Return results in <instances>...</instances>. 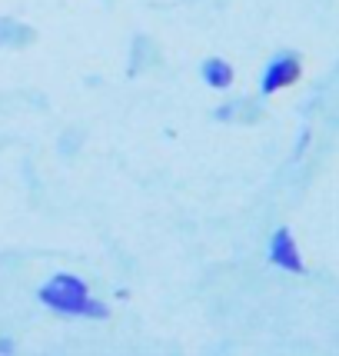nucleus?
I'll return each mask as SVG.
<instances>
[{"mask_svg":"<svg viewBox=\"0 0 339 356\" xmlns=\"http://www.w3.org/2000/svg\"><path fill=\"white\" fill-rule=\"evenodd\" d=\"M37 300L47 310L60 313V316H87V320H107L110 307L93 300L87 283L74 273H53L44 286L37 290Z\"/></svg>","mask_w":339,"mask_h":356,"instance_id":"nucleus-1","label":"nucleus"},{"mask_svg":"<svg viewBox=\"0 0 339 356\" xmlns=\"http://www.w3.org/2000/svg\"><path fill=\"white\" fill-rule=\"evenodd\" d=\"M299 77H303V57H299L296 50H279V54H273V57L266 60V67H263L260 93L270 97V93L283 90V87H293Z\"/></svg>","mask_w":339,"mask_h":356,"instance_id":"nucleus-2","label":"nucleus"},{"mask_svg":"<svg viewBox=\"0 0 339 356\" xmlns=\"http://www.w3.org/2000/svg\"><path fill=\"white\" fill-rule=\"evenodd\" d=\"M270 264L276 266V270L296 273V277L306 273V264H303V257H299V247H296V236L290 227H279V230L270 236Z\"/></svg>","mask_w":339,"mask_h":356,"instance_id":"nucleus-3","label":"nucleus"},{"mask_svg":"<svg viewBox=\"0 0 339 356\" xmlns=\"http://www.w3.org/2000/svg\"><path fill=\"white\" fill-rule=\"evenodd\" d=\"M200 74H203V80H206V87H213V90H230L233 77H236L233 63L223 60V57H206L200 67Z\"/></svg>","mask_w":339,"mask_h":356,"instance_id":"nucleus-4","label":"nucleus"},{"mask_svg":"<svg viewBox=\"0 0 339 356\" xmlns=\"http://www.w3.org/2000/svg\"><path fill=\"white\" fill-rule=\"evenodd\" d=\"M306 143H309V130H303V134H299V143H296V156L306 150Z\"/></svg>","mask_w":339,"mask_h":356,"instance_id":"nucleus-5","label":"nucleus"},{"mask_svg":"<svg viewBox=\"0 0 339 356\" xmlns=\"http://www.w3.org/2000/svg\"><path fill=\"white\" fill-rule=\"evenodd\" d=\"M0 353H14V340H7V337H0Z\"/></svg>","mask_w":339,"mask_h":356,"instance_id":"nucleus-6","label":"nucleus"}]
</instances>
